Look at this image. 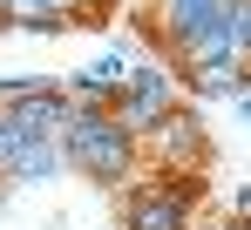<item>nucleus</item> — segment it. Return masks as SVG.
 <instances>
[{
    "instance_id": "obj_17",
    "label": "nucleus",
    "mask_w": 251,
    "mask_h": 230,
    "mask_svg": "<svg viewBox=\"0 0 251 230\" xmlns=\"http://www.w3.org/2000/svg\"><path fill=\"white\" fill-rule=\"evenodd\" d=\"M224 230H245V224H224Z\"/></svg>"
},
{
    "instance_id": "obj_14",
    "label": "nucleus",
    "mask_w": 251,
    "mask_h": 230,
    "mask_svg": "<svg viewBox=\"0 0 251 230\" xmlns=\"http://www.w3.org/2000/svg\"><path fill=\"white\" fill-rule=\"evenodd\" d=\"M14 149H21V136H14V122H7V109H0V169L14 162Z\"/></svg>"
},
{
    "instance_id": "obj_2",
    "label": "nucleus",
    "mask_w": 251,
    "mask_h": 230,
    "mask_svg": "<svg viewBox=\"0 0 251 230\" xmlns=\"http://www.w3.org/2000/svg\"><path fill=\"white\" fill-rule=\"evenodd\" d=\"M224 14H231V0H163V7H156V41L170 47L176 68L224 61V54H231Z\"/></svg>"
},
{
    "instance_id": "obj_6",
    "label": "nucleus",
    "mask_w": 251,
    "mask_h": 230,
    "mask_svg": "<svg viewBox=\"0 0 251 230\" xmlns=\"http://www.w3.org/2000/svg\"><path fill=\"white\" fill-rule=\"evenodd\" d=\"M123 75H129V54L123 47H109V54H95L88 68H75L68 81H54L75 109H116V95H123Z\"/></svg>"
},
{
    "instance_id": "obj_15",
    "label": "nucleus",
    "mask_w": 251,
    "mask_h": 230,
    "mask_svg": "<svg viewBox=\"0 0 251 230\" xmlns=\"http://www.w3.org/2000/svg\"><path fill=\"white\" fill-rule=\"evenodd\" d=\"M238 115H245V122H251V88H245V95H238Z\"/></svg>"
},
{
    "instance_id": "obj_16",
    "label": "nucleus",
    "mask_w": 251,
    "mask_h": 230,
    "mask_svg": "<svg viewBox=\"0 0 251 230\" xmlns=\"http://www.w3.org/2000/svg\"><path fill=\"white\" fill-rule=\"evenodd\" d=\"M143 7H150V14H156V7H163V0H143Z\"/></svg>"
},
{
    "instance_id": "obj_11",
    "label": "nucleus",
    "mask_w": 251,
    "mask_h": 230,
    "mask_svg": "<svg viewBox=\"0 0 251 230\" xmlns=\"http://www.w3.org/2000/svg\"><path fill=\"white\" fill-rule=\"evenodd\" d=\"M224 34H231V54L251 68V0H231V14H224Z\"/></svg>"
},
{
    "instance_id": "obj_4",
    "label": "nucleus",
    "mask_w": 251,
    "mask_h": 230,
    "mask_svg": "<svg viewBox=\"0 0 251 230\" xmlns=\"http://www.w3.org/2000/svg\"><path fill=\"white\" fill-rule=\"evenodd\" d=\"M183 102V88H176V68H163V61H129L123 75V95H116V129L123 136H136V149H143V136L163 122L170 109Z\"/></svg>"
},
{
    "instance_id": "obj_13",
    "label": "nucleus",
    "mask_w": 251,
    "mask_h": 230,
    "mask_svg": "<svg viewBox=\"0 0 251 230\" xmlns=\"http://www.w3.org/2000/svg\"><path fill=\"white\" fill-rule=\"evenodd\" d=\"M231 224H245V230H251V176L238 183V196H231Z\"/></svg>"
},
{
    "instance_id": "obj_10",
    "label": "nucleus",
    "mask_w": 251,
    "mask_h": 230,
    "mask_svg": "<svg viewBox=\"0 0 251 230\" xmlns=\"http://www.w3.org/2000/svg\"><path fill=\"white\" fill-rule=\"evenodd\" d=\"M0 21H7V27H27V34H61V27H68L48 0H0Z\"/></svg>"
},
{
    "instance_id": "obj_3",
    "label": "nucleus",
    "mask_w": 251,
    "mask_h": 230,
    "mask_svg": "<svg viewBox=\"0 0 251 230\" xmlns=\"http://www.w3.org/2000/svg\"><path fill=\"white\" fill-rule=\"evenodd\" d=\"M204 203V176H163L150 169L143 183L123 190V230H190Z\"/></svg>"
},
{
    "instance_id": "obj_9",
    "label": "nucleus",
    "mask_w": 251,
    "mask_h": 230,
    "mask_svg": "<svg viewBox=\"0 0 251 230\" xmlns=\"http://www.w3.org/2000/svg\"><path fill=\"white\" fill-rule=\"evenodd\" d=\"M54 176H68L61 142H21V149H14V162L0 169V183H54Z\"/></svg>"
},
{
    "instance_id": "obj_8",
    "label": "nucleus",
    "mask_w": 251,
    "mask_h": 230,
    "mask_svg": "<svg viewBox=\"0 0 251 230\" xmlns=\"http://www.w3.org/2000/svg\"><path fill=\"white\" fill-rule=\"evenodd\" d=\"M190 75V88H197V102H238L251 88V68L238 61V54H224V61H204V68H183Z\"/></svg>"
},
{
    "instance_id": "obj_1",
    "label": "nucleus",
    "mask_w": 251,
    "mask_h": 230,
    "mask_svg": "<svg viewBox=\"0 0 251 230\" xmlns=\"http://www.w3.org/2000/svg\"><path fill=\"white\" fill-rule=\"evenodd\" d=\"M61 156H68V176L109 183V190H129V183H136V162H143L136 136H123L109 109H75V115H68Z\"/></svg>"
},
{
    "instance_id": "obj_7",
    "label": "nucleus",
    "mask_w": 251,
    "mask_h": 230,
    "mask_svg": "<svg viewBox=\"0 0 251 230\" xmlns=\"http://www.w3.org/2000/svg\"><path fill=\"white\" fill-rule=\"evenodd\" d=\"M68 115H75V102H68L61 88H34V95H21V102H7V122H14L21 142H61Z\"/></svg>"
},
{
    "instance_id": "obj_18",
    "label": "nucleus",
    "mask_w": 251,
    "mask_h": 230,
    "mask_svg": "<svg viewBox=\"0 0 251 230\" xmlns=\"http://www.w3.org/2000/svg\"><path fill=\"white\" fill-rule=\"evenodd\" d=\"M0 190H7V183H0Z\"/></svg>"
},
{
    "instance_id": "obj_12",
    "label": "nucleus",
    "mask_w": 251,
    "mask_h": 230,
    "mask_svg": "<svg viewBox=\"0 0 251 230\" xmlns=\"http://www.w3.org/2000/svg\"><path fill=\"white\" fill-rule=\"evenodd\" d=\"M34 88H54V75H0V109L21 102V95H34Z\"/></svg>"
},
{
    "instance_id": "obj_5",
    "label": "nucleus",
    "mask_w": 251,
    "mask_h": 230,
    "mask_svg": "<svg viewBox=\"0 0 251 230\" xmlns=\"http://www.w3.org/2000/svg\"><path fill=\"white\" fill-rule=\"evenodd\" d=\"M143 156H150V169H163V176H204V162H210L204 115L190 109V102H176V109L143 136Z\"/></svg>"
}]
</instances>
